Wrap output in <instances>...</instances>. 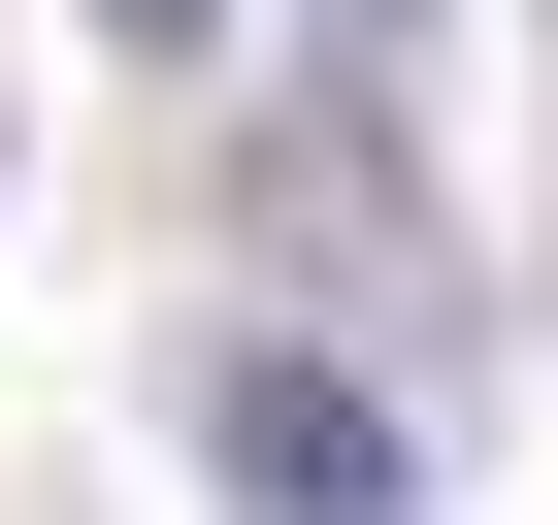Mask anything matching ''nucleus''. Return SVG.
<instances>
[{
  "mask_svg": "<svg viewBox=\"0 0 558 525\" xmlns=\"http://www.w3.org/2000/svg\"><path fill=\"white\" fill-rule=\"evenodd\" d=\"M197 460H230L263 525H427V427H395V394H362L329 329H263V362L197 394Z\"/></svg>",
  "mask_w": 558,
  "mask_h": 525,
  "instance_id": "f257e3e1",
  "label": "nucleus"
},
{
  "mask_svg": "<svg viewBox=\"0 0 558 525\" xmlns=\"http://www.w3.org/2000/svg\"><path fill=\"white\" fill-rule=\"evenodd\" d=\"M296 34H329V99H427V34H460V0H296Z\"/></svg>",
  "mask_w": 558,
  "mask_h": 525,
  "instance_id": "f03ea898",
  "label": "nucleus"
},
{
  "mask_svg": "<svg viewBox=\"0 0 558 525\" xmlns=\"http://www.w3.org/2000/svg\"><path fill=\"white\" fill-rule=\"evenodd\" d=\"M99 34H132V66H197V34H230V0H99Z\"/></svg>",
  "mask_w": 558,
  "mask_h": 525,
  "instance_id": "7ed1b4c3",
  "label": "nucleus"
}]
</instances>
